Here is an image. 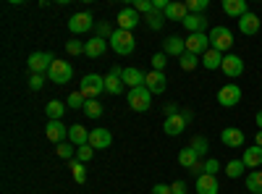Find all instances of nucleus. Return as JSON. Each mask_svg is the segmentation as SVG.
Here are the masks:
<instances>
[{"mask_svg": "<svg viewBox=\"0 0 262 194\" xmlns=\"http://www.w3.org/2000/svg\"><path fill=\"white\" fill-rule=\"evenodd\" d=\"M116 21H118V29H126V32H131V29H134V27L139 24V21H142V16H139L134 8H121Z\"/></svg>", "mask_w": 262, "mask_h": 194, "instance_id": "obj_15", "label": "nucleus"}, {"mask_svg": "<svg viewBox=\"0 0 262 194\" xmlns=\"http://www.w3.org/2000/svg\"><path fill=\"white\" fill-rule=\"evenodd\" d=\"M55 153H58V158H63V160H74L76 147H74L71 142H63V144H58V147H55Z\"/></svg>", "mask_w": 262, "mask_h": 194, "instance_id": "obj_37", "label": "nucleus"}, {"mask_svg": "<svg viewBox=\"0 0 262 194\" xmlns=\"http://www.w3.org/2000/svg\"><path fill=\"white\" fill-rule=\"evenodd\" d=\"M131 8H134L139 16H149L152 11H155V8H152V0H134V6H131Z\"/></svg>", "mask_w": 262, "mask_h": 194, "instance_id": "obj_40", "label": "nucleus"}, {"mask_svg": "<svg viewBox=\"0 0 262 194\" xmlns=\"http://www.w3.org/2000/svg\"><path fill=\"white\" fill-rule=\"evenodd\" d=\"M95 158V149L90 147V144H84V147H76V160H81V163H90Z\"/></svg>", "mask_w": 262, "mask_h": 194, "instance_id": "obj_42", "label": "nucleus"}, {"mask_svg": "<svg viewBox=\"0 0 262 194\" xmlns=\"http://www.w3.org/2000/svg\"><path fill=\"white\" fill-rule=\"evenodd\" d=\"M189 170H191V174H194L196 179H200V176H205V160H196V163H194Z\"/></svg>", "mask_w": 262, "mask_h": 194, "instance_id": "obj_49", "label": "nucleus"}, {"mask_svg": "<svg viewBox=\"0 0 262 194\" xmlns=\"http://www.w3.org/2000/svg\"><path fill=\"white\" fill-rule=\"evenodd\" d=\"M196 160H202V158H200V155H196V153H194V149H191V147H184V149H181V153H179V163H181L184 168H191V165H194Z\"/></svg>", "mask_w": 262, "mask_h": 194, "instance_id": "obj_32", "label": "nucleus"}, {"mask_svg": "<svg viewBox=\"0 0 262 194\" xmlns=\"http://www.w3.org/2000/svg\"><path fill=\"white\" fill-rule=\"evenodd\" d=\"M144 21H147V27L149 29H163V24H165V13H158V11H152L149 16H144Z\"/></svg>", "mask_w": 262, "mask_h": 194, "instance_id": "obj_36", "label": "nucleus"}, {"mask_svg": "<svg viewBox=\"0 0 262 194\" xmlns=\"http://www.w3.org/2000/svg\"><path fill=\"white\" fill-rule=\"evenodd\" d=\"M121 81L126 84L128 90H137V87H144L147 74H144V71H139V69H134V66H128V69H123V76H121Z\"/></svg>", "mask_w": 262, "mask_h": 194, "instance_id": "obj_13", "label": "nucleus"}, {"mask_svg": "<svg viewBox=\"0 0 262 194\" xmlns=\"http://www.w3.org/2000/svg\"><path fill=\"white\" fill-rule=\"evenodd\" d=\"M165 66H168V55L165 53L152 55V71H165Z\"/></svg>", "mask_w": 262, "mask_h": 194, "instance_id": "obj_44", "label": "nucleus"}, {"mask_svg": "<svg viewBox=\"0 0 262 194\" xmlns=\"http://www.w3.org/2000/svg\"><path fill=\"white\" fill-rule=\"evenodd\" d=\"M144 87H147L152 95H163L165 87H168V79H165L163 71H149V74H147V81H144Z\"/></svg>", "mask_w": 262, "mask_h": 194, "instance_id": "obj_14", "label": "nucleus"}, {"mask_svg": "<svg viewBox=\"0 0 262 194\" xmlns=\"http://www.w3.org/2000/svg\"><path fill=\"white\" fill-rule=\"evenodd\" d=\"M45 134H48V139H50V142L63 144L66 139H69V128H66L60 121H48V126H45Z\"/></svg>", "mask_w": 262, "mask_h": 194, "instance_id": "obj_16", "label": "nucleus"}, {"mask_svg": "<svg viewBox=\"0 0 262 194\" xmlns=\"http://www.w3.org/2000/svg\"><path fill=\"white\" fill-rule=\"evenodd\" d=\"M259 29H262V18H259V16H254L252 11H247L242 18H238V32H242V34L252 37V34H257Z\"/></svg>", "mask_w": 262, "mask_h": 194, "instance_id": "obj_11", "label": "nucleus"}, {"mask_svg": "<svg viewBox=\"0 0 262 194\" xmlns=\"http://www.w3.org/2000/svg\"><path fill=\"white\" fill-rule=\"evenodd\" d=\"M111 76H118V79H121V76H123V71H121V66H113V69H111Z\"/></svg>", "mask_w": 262, "mask_h": 194, "instance_id": "obj_52", "label": "nucleus"}, {"mask_svg": "<svg viewBox=\"0 0 262 194\" xmlns=\"http://www.w3.org/2000/svg\"><path fill=\"white\" fill-rule=\"evenodd\" d=\"M95 24H97V21L92 18V13H90V11L74 13V16L69 18V29H71L74 34H84V32H90V29H95Z\"/></svg>", "mask_w": 262, "mask_h": 194, "instance_id": "obj_7", "label": "nucleus"}, {"mask_svg": "<svg viewBox=\"0 0 262 194\" xmlns=\"http://www.w3.org/2000/svg\"><path fill=\"white\" fill-rule=\"evenodd\" d=\"M221 142L226 144V147H244V132L242 128H236V126H228V128H223V134H221Z\"/></svg>", "mask_w": 262, "mask_h": 194, "instance_id": "obj_17", "label": "nucleus"}, {"mask_svg": "<svg viewBox=\"0 0 262 194\" xmlns=\"http://www.w3.org/2000/svg\"><path fill=\"white\" fill-rule=\"evenodd\" d=\"M247 0H223V13L226 16H233V18H242L247 13Z\"/></svg>", "mask_w": 262, "mask_h": 194, "instance_id": "obj_22", "label": "nucleus"}, {"mask_svg": "<svg viewBox=\"0 0 262 194\" xmlns=\"http://www.w3.org/2000/svg\"><path fill=\"white\" fill-rule=\"evenodd\" d=\"M170 189H173V194H186V184L184 181H173Z\"/></svg>", "mask_w": 262, "mask_h": 194, "instance_id": "obj_51", "label": "nucleus"}, {"mask_svg": "<svg viewBox=\"0 0 262 194\" xmlns=\"http://www.w3.org/2000/svg\"><path fill=\"white\" fill-rule=\"evenodd\" d=\"M69 168H71V176H74V181L76 184H84L86 181V168H84V163L81 160H69Z\"/></svg>", "mask_w": 262, "mask_h": 194, "instance_id": "obj_29", "label": "nucleus"}, {"mask_svg": "<svg viewBox=\"0 0 262 194\" xmlns=\"http://www.w3.org/2000/svg\"><path fill=\"white\" fill-rule=\"evenodd\" d=\"M244 168H247L244 160H231V163H226L223 170H226L228 179H242V176H244Z\"/></svg>", "mask_w": 262, "mask_h": 194, "instance_id": "obj_30", "label": "nucleus"}, {"mask_svg": "<svg viewBox=\"0 0 262 194\" xmlns=\"http://www.w3.org/2000/svg\"><path fill=\"white\" fill-rule=\"evenodd\" d=\"M66 105H69V107H76V111H79V107L84 111L86 100H84V95H81V92H71V95H69V100H66Z\"/></svg>", "mask_w": 262, "mask_h": 194, "instance_id": "obj_43", "label": "nucleus"}, {"mask_svg": "<svg viewBox=\"0 0 262 194\" xmlns=\"http://www.w3.org/2000/svg\"><path fill=\"white\" fill-rule=\"evenodd\" d=\"M66 107H69V105H63V102H58V100H50V102L45 105V113H48L50 121H60L63 113H66Z\"/></svg>", "mask_w": 262, "mask_h": 194, "instance_id": "obj_28", "label": "nucleus"}, {"mask_svg": "<svg viewBox=\"0 0 262 194\" xmlns=\"http://www.w3.org/2000/svg\"><path fill=\"white\" fill-rule=\"evenodd\" d=\"M221 71H223L226 76H231V79L242 76V74H244V60L238 58V55H233V53H226V55H223V63H221Z\"/></svg>", "mask_w": 262, "mask_h": 194, "instance_id": "obj_9", "label": "nucleus"}, {"mask_svg": "<svg viewBox=\"0 0 262 194\" xmlns=\"http://www.w3.org/2000/svg\"><path fill=\"white\" fill-rule=\"evenodd\" d=\"M152 194H173V189H170V184H155Z\"/></svg>", "mask_w": 262, "mask_h": 194, "instance_id": "obj_50", "label": "nucleus"}, {"mask_svg": "<svg viewBox=\"0 0 262 194\" xmlns=\"http://www.w3.org/2000/svg\"><path fill=\"white\" fill-rule=\"evenodd\" d=\"M179 63H181V69H184V71H194L196 66H200V58L191 55V53H184V55L179 58Z\"/></svg>", "mask_w": 262, "mask_h": 194, "instance_id": "obj_38", "label": "nucleus"}, {"mask_svg": "<svg viewBox=\"0 0 262 194\" xmlns=\"http://www.w3.org/2000/svg\"><path fill=\"white\" fill-rule=\"evenodd\" d=\"M181 24L189 29V34H196V32H205V27H207V21H205V16L202 13H189Z\"/></svg>", "mask_w": 262, "mask_h": 194, "instance_id": "obj_25", "label": "nucleus"}, {"mask_svg": "<svg viewBox=\"0 0 262 194\" xmlns=\"http://www.w3.org/2000/svg\"><path fill=\"white\" fill-rule=\"evenodd\" d=\"M221 63H223V53H217V50H207L205 55H202V66L207 69V71H215V69H221Z\"/></svg>", "mask_w": 262, "mask_h": 194, "instance_id": "obj_27", "label": "nucleus"}, {"mask_svg": "<svg viewBox=\"0 0 262 194\" xmlns=\"http://www.w3.org/2000/svg\"><path fill=\"white\" fill-rule=\"evenodd\" d=\"M242 160H244L247 168H259V165H262V147H257V144H254V147H247Z\"/></svg>", "mask_w": 262, "mask_h": 194, "instance_id": "obj_26", "label": "nucleus"}, {"mask_svg": "<svg viewBox=\"0 0 262 194\" xmlns=\"http://www.w3.org/2000/svg\"><path fill=\"white\" fill-rule=\"evenodd\" d=\"M189 147H191L194 153H196V155H200V158L205 160V155H207V149H210V142H207V137H194Z\"/></svg>", "mask_w": 262, "mask_h": 194, "instance_id": "obj_34", "label": "nucleus"}, {"mask_svg": "<svg viewBox=\"0 0 262 194\" xmlns=\"http://www.w3.org/2000/svg\"><path fill=\"white\" fill-rule=\"evenodd\" d=\"M238 100H242V87H238V84H226V87H221V92H217V102L223 107H233V105H238Z\"/></svg>", "mask_w": 262, "mask_h": 194, "instance_id": "obj_10", "label": "nucleus"}, {"mask_svg": "<svg viewBox=\"0 0 262 194\" xmlns=\"http://www.w3.org/2000/svg\"><path fill=\"white\" fill-rule=\"evenodd\" d=\"M53 55L50 53H45V50H39V53H32L29 55V60H27V66H29V71L32 74H42L45 76L48 71H50V66H53Z\"/></svg>", "mask_w": 262, "mask_h": 194, "instance_id": "obj_6", "label": "nucleus"}, {"mask_svg": "<svg viewBox=\"0 0 262 194\" xmlns=\"http://www.w3.org/2000/svg\"><path fill=\"white\" fill-rule=\"evenodd\" d=\"M42 87H45V76H42V74H32V76H29V90L39 92Z\"/></svg>", "mask_w": 262, "mask_h": 194, "instance_id": "obj_46", "label": "nucleus"}, {"mask_svg": "<svg viewBox=\"0 0 262 194\" xmlns=\"http://www.w3.org/2000/svg\"><path fill=\"white\" fill-rule=\"evenodd\" d=\"M69 142L74 144V147H84V144H90V132L81 126V123H74L71 128H69Z\"/></svg>", "mask_w": 262, "mask_h": 194, "instance_id": "obj_20", "label": "nucleus"}, {"mask_svg": "<svg viewBox=\"0 0 262 194\" xmlns=\"http://www.w3.org/2000/svg\"><path fill=\"white\" fill-rule=\"evenodd\" d=\"M66 53H69V55H81V53H84V42L69 39V42H66Z\"/></svg>", "mask_w": 262, "mask_h": 194, "instance_id": "obj_45", "label": "nucleus"}, {"mask_svg": "<svg viewBox=\"0 0 262 194\" xmlns=\"http://www.w3.org/2000/svg\"><path fill=\"white\" fill-rule=\"evenodd\" d=\"M217 189H221V184H217V179L210 176V174L196 179V194H217Z\"/></svg>", "mask_w": 262, "mask_h": 194, "instance_id": "obj_21", "label": "nucleus"}, {"mask_svg": "<svg viewBox=\"0 0 262 194\" xmlns=\"http://www.w3.org/2000/svg\"><path fill=\"white\" fill-rule=\"evenodd\" d=\"M186 16H189L186 3H179V0H170V6L165 8V18H168V21H184Z\"/></svg>", "mask_w": 262, "mask_h": 194, "instance_id": "obj_23", "label": "nucleus"}, {"mask_svg": "<svg viewBox=\"0 0 262 194\" xmlns=\"http://www.w3.org/2000/svg\"><path fill=\"white\" fill-rule=\"evenodd\" d=\"M95 29H97V37H100V39H111V37H113V32H116L111 24H107V21H97Z\"/></svg>", "mask_w": 262, "mask_h": 194, "instance_id": "obj_39", "label": "nucleus"}, {"mask_svg": "<svg viewBox=\"0 0 262 194\" xmlns=\"http://www.w3.org/2000/svg\"><path fill=\"white\" fill-rule=\"evenodd\" d=\"M107 48H111V45H107V39L92 37V39H86V42H84V55H90V58H102Z\"/></svg>", "mask_w": 262, "mask_h": 194, "instance_id": "obj_18", "label": "nucleus"}, {"mask_svg": "<svg viewBox=\"0 0 262 194\" xmlns=\"http://www.w3.org/2000/svg\"><path fill=\"white\" fill-rule=\"evenodd\" d=\"M207 37H210V48L217 50V53H223V55H226V50H231V45H233V34H231V29H226V27H212Z\"/></svg>", "mask_w": 262, "mask_h": 194, "instance_id": "obj_3", "label": "nucleus"}, {"mask_svg": "<svg viewBox=\"0 0 262 194\" xmlns=\"http://www.w3.org/2000/svg\"><path fill=\"white\" fill-rule=\"evenodd\" d=\"M84 113H86V118H100V116L105 113V107L100 105V100H86Z\"/></svg>", "mask_w": 262, "mask_h": 194, "instance_id": "obj_35", "label": "nucleus"}, {"mask_svg": "<svg viewBox=\"0 0 262 194\" xmlns=\"http://www.w3.org/2000/svg\"><path fill=\"white\" fill-rule=\"evenodd\" d=\"M126 100H128V105H131V111L147 113L149 105H152V92H149L147 87H137V90H128Z\"/></svg>", "mask_w": 262, "mask_h": 194, "instance_id": "obj_4", "label": "nucleus"}, {"mask_svg": "<svg viewBox=\"0 0 262 194\" xmlns=\"http://www.w3.org/2000/svg\"><path fill=\"white\" fill-rule=\"evenodd\" d=\"M247 189L252 194H262V170H252L247 176Z\"/></svg>", "mask_w": 262, "mask_h": 194, "instance_id": "obj_31", "label": "nucleus"}, {"mask_svg": "<svg viewBox=\"0 0 262 194\" xmlns=\"http://www.w3.org/2000/svg\"><path fill=\"white\" fill-rule=\"evenodd\" d=\"M257 126H259V132H262V111L257 113Z\"/></svg>", "mask_w": 262, "mask_h": 194, "instance_id": "obj_55", "label": "nucleus"}, {"mask_svg": "<svg viewBox=\"0 0 262 194\" xmlns=\"http://www.w3.org/2000/svg\"><path fill=\"white\" fill-rule=\"evenodd\" d=\"M207 6H210V0H189V3H186L189 13H202V16H205Z\"/></svg>", "mask_w": 262, "mask_h": 194, "instance_id": "obj_41", "label": "nucleus"}, {"mask_svg": "<svg viewBox=\"0 0 262 194\" xmlns=\"http://www.w3.org/2000/svg\"><path fill=\"white\" fill-rule=\"evenodd\" d=\"M79 92L84 95V100H97V97L105 92V76L86 74V76L79 81Z\"/></svg>", "mask_w": 262, "mask_h": 194, "instance_id": "obj_2", "label": "nucleus"}, {"mask_svg": "<svg viewBox=\"0 0 262 194\" xmlns=\"http://www.w3.org/2000/svg\"><path fill=\"white\" fill-rule=\"evenodd\" d=\"M186 128V118L179 113V116H173V118H165L163 121V132L168 134V137H179L181 132Z\"/></svg>", "mask_w": 262, "mask_h": 194, "instance_id": "obj_19", "label": "nucleus"}, {"mask_svg": "<svg viewBox=\"0 0 262 194\" xmlns=\"http://www.w3.org/2000/svg\"><path fill=\"white\" fill-rule=\"evenodd\" d=\"M111 142H113V134L102 126H97V128L90 132V147L92 149H105V147H111Z\"/></svg>", "mask_w": 262, "mask_h": 194, "instance_id": "obj_12", "label": "nucleus"}, {"mask_svg": "<svg viewBox=\"0 0 262 194\" xmlns=\"http://www.w3.org/2000/svg\"><path fill=\"white\" fill-rule=\"evenodd\" d=\"M163 53L165 55H184L186 53V39H181V37H168L165 39V45H163Z\"/></svg>", "mask_w": 262, "mask_h": 194, "instance_id": "obj_24", "label": "nucleus"}, {"mask_svg": "<svg viewBox=\"0 0 262 194\" xmlns=\"http://www.w3.org/2000/svg\"><path fill=\"white\" fill-rule=\"evenodd\" d=\"M71 76H74L71 63H66V60L55 58V60H53V66H50V71H48V79L60 87V84H69V81H71Z\"/></svg>", "mask_w": 262, "mask_h": 194, "instance_id": "obj_5", "label": "nucleus"}, {"mask_svg": "<svg viewBox=\"0 0 262 194\" xmlns=\"http://www.w3.org/2000/svg\"><path fill=\"white\" fill-rule=\"evenodd\" d=\"M107 45H111V50L118 53V55H131L134 48H137V39H134V34L126 32V29H116L113 37L107 39Z\"/></svg>", "mask_w": 262, "mask_h": 194, "instance_id": "obj_1", "label": "nucleus"}, {"mask_svg": "<svg viewBox=\"0 0 262 194\" xmlns=\"http://www.w3.org/2000/svg\"><path fill=\"white\" fill-rule=\"evenodd\" d=\"M217 170H221V163H217L215 158H207L205 160V174H210V176H215Z\"/></svg>", "mask_w": 262, "mask_h": 194, "instance_id": "obj_48", "label": "nucleus"}, {"mask_svg": "<svg viewBox=\"0 0 262 194\" xmlns=\"http://www.w3.org/2000/svg\"><path fill=\"white\" fill-rule=\"evenodd\" d=\"M105 92H107V95H121V92H123V81H121L118 76L107 74V76H105Z\"/></svg>", "mask_w": 262, "mask_h": 194, "instance_id": "obj_33", "label": "nucleus"}, {"mask_svg": "<svg viewBox=\"0 0 262 194\" xmlns=\"http://www.w3.org/2000/svg\"><path fill=\"white\" fill-rule=\"evenodd\" d=\"M181 116H184V118H186V123H189V121H191V118H194V116H191V111H181Z\"/></svg>", "mask_w": 262, "mask_h": 194, "instance_id": "obj_53", "label": "nucleus"}, {"mask_svg": "<svg viewBox=\"0 0 262 194\" xmlns=\"http://www.w3.org/2000/svg\"><path fill=\"white\" fill-rule=\"evenodd\" d=\"M210 50V37L205 32H196V34H189L186 37V53L191 55H205Z\"/></svg>", "mask_w": 262, "mask_h": 194, "instance_id": "obj_8", "label": "nucleus"}, {"mask_svg": "<svg viewBox=\"0 0 262 194\" xmlns=\"http://www.w3.org/2000/svg\"><path fill=\"white\" fill-rule=\"evenodd\" d=\"M254 144H257V147H262V132H257V137H254Z\"/></svg>", "mask_w": 262, "mask_h": 194, "instance_id": "obj_54", "label": "nucleus"}, {"mask_svg": "<svg viewBox=\"0 0 262 194\" xmlns=\"http://www.w3.org/2000/svg\"><path fill=\"white\" fill-rule=\"evenodd\" d=\"M181 111H179V102H165L163 105V116L165 118H173V116H179Z\"/></svg>", "mask_w": 262, "mask_h": 194, "instance_id": "obj_47", "label": "nucleus"}]
</instances>
